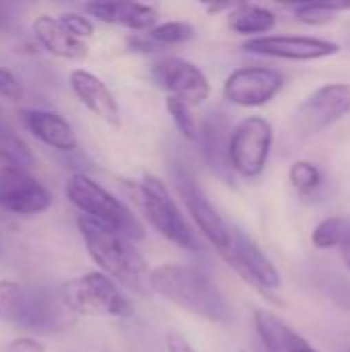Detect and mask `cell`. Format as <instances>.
I'll return each mask as SVG.
<instances>
[{
    "mask_svg": "<svg viewBox=\"0 0 350 352\" xmlns=\"http://www.w3.org/2000/svg\"><path fill=\"white\" fill-rule=\"evenodd\" d=\"M149 291L212 324L233 322V309L212 278L190 264H159L149 272Z\"/></svg>",
    "mask_w": 350,
    "mask_h": 352,
    "instance_id": "1",
    "label": "cell"
},
{
    "mask_svg": "<svg viewBox=\"0 0 350 352\" xmlns=\"http://www.w3.org/2000/svg\"><path fill=\"white\" fill-rule=\"evenodd\" d=\"M78 233L87 254L99 266V272L138 295L149 293V264L136 243L107 227H101L78 214Z\"/></svg>",
    "mask_w": 350,
    "mask_h": 352,
    "instance_id": "2",
    "label": "cell"
},
{
    "mask_svg": "<svg viewBox=\"0 0 350 352\" xmlns=\"http://www.w3.org/2000/svg\"><path fill=\"white\" fill-rule=\"evenodd\" d=\"M66 198L80 212V217L107 227L134 243L144 239L140 219L107 188L85 173H74L66 182Z\"/></svg>",
    "mask_w": 350,
    "mask_h": 352,
    "instance_id": "3",
    "label": "cell"
},
{
    "mask_svg": "<svg viewBox=\"0 0 350 352\" xmlns=\"http://www.w3.org/2000/svg\"><path fill=\"white\" fill-rule=\"evenodd\" d=\"M138 210L146 219V223L169 243L179 250L196 252L198 243L194 233L190 231L182 208L177 206L175 198L171 196L165 182L157 175L146 173L136 186L132 194Z\"/></svg>",
    "mask_w": 350,
    "mask_h": 352,
    "instance_id": "4",
    "label": "cell"
},
{
    "mask_svg": "<svg viewBox=\"0 0 350 352\" xmlns=\"http://www.w3.org/2000/svg\"><path fill=\"white\" fill-rule=\"evenodd\" d=\"M58 295L72 316L118 320L132 316V303L122 295L120 287L101 272H87L66 280Z\"/></svg>",
    "mask_w": 350,
    "mask_h": 352,
    "instance_id": "5",
    "label": "cell"
},
{
    "mask_svg": "<svg viewBox=\"0 0 350 352\" xmlns=\"http://www.w3.org/2000/svg\"><path fill=\"white\" fill-rule=\"evenodd\" d=\"M274 142L272 126L262 116L243 118L227 138V157L233 173L254 179L266 169Z\"/></svg>",
    "mask_w": 350,
    "mask_h": 352,
    "instance_id": "6",
    "label": "cell"
},
{
    "mask_svg": "<svg viewBox=\"0 0 350 352\" xmlns=\"http://www.w3.org/2000/svg\"><path fill=\"white\" fill-rule=\"evenodd\" d=\"M50 206L52 194L47 188L0 148V208L19 217H35Z\"/></svg>",
    "mask_w": 350,
    "mask_h": 352,
    "instance_id": "7",
    "label": "cell"
},
{
    "mask_svg": "<svg viewBox=\"0 0 350 352\" xmlns=\"http://www.w3.org/2000/svg\"><path fill=\"white\" fill-rule=\"evenodd\" d=\"M350 113V82H328L309 93L293 113V130L311 138Z\"/></svg>",
    "mask_w": 350,
    "mask_h": 352,
    "instance_id": "8",
    "label": "cell"
},
{
    "mask_svg": "<svg viewBox=\"0 0 350 352\" xmlns=\"http://www.w3.org/2000/svg\"><path fill=\"white\" fill-rule=\"evenodd\" d=\"M221 258L243 283L262 293L266 299L274 301L272 291L283 283L281 272L252 237L239 229H233L231 243L225 252H221Z\"/></svg>",
    "mask_w": 350,
    "mask_h": 352,
    "instance_id": "9",
    "label": "cell"
},
{
    "mask_svg": "<svg viewBox=\"0 0 350 352\" xmlns=\"http://www.w3.org/2000/svg\"><path fill=\"white\" fill-rule=\"evenodd\" d=\"M173 179H175V188L179 192V198L186 204L188 214L192 217V221L200 229L202 237L219 254L225 252L229 248V243H231L233 229L225 223V219L219 214V210L212 206V202L206 198L202 188L196 184V177L188 169L175 167L173 169Z\"/></svg>",
    "mask_w": 350,
    "mask_h": 352,
    "instance_id": "10",
    "label": "cell"
},
{
    "mask_svg": "<svg viewBox=\"0 0 350 352\" xmlns=\"http://www.w3.org/2000/svg\"><path fill=\"white\" fill-rule=\"evenodd\" d=\"M153 80L169 95L177 97L190 107H200L210 97V80L204 70L179 56H167L153 64Z\"/></svg>",
    "mask_w": 350,
    "mask_h": 352,
    "instance_id": "11",
    "label": "cell"
},
{
    "mask_svg": "<svg viewBox=\"0 0 350 352\" xmlns=\"http://www.w3.org/2000/svg\"><path fill=\"white\" fill-rule=\"evenodd\" d=\"M285 76L268 66L235 68L223 82V97L237 107H262L283 89Z\"/></svg>",
    "mask_w": 350,
    "mask_h": 352,
    "instance_id": "12",
    "label": "cell"
},
{
    "mask_svg": "<svg viewBox=\"0 0 350 352\" xmlns=\"http://www.w3.org/2000/svg\"><path fill=\"white\" fill-rule=\"evenodd\" d=\"M243 52L276 58V60H293V62H311L340 54V45L330 39L309 37V35H262L243 41Z\"/></svg>",
    "mask_w": 350,
    "mask_h": 352,
    "instance_id": "13",
    "label": "cell"
},
{
    "mask_svg": "<svg viewBox=\"0 0 350 352\" xmlns=\"http://www.w3.org/2000/svg\"><path fill=\"white\" fill-rule=\"evenodd\" d=\"M68 85L74 97L85 105L95 118L105 122L111 128H120V105L111 89L91 70L74 68L68 74Z\"/></svg>",
    "mask_w": 350,
    "mask_h": 352,
    "instance_id": "14",
    "label": "cell"
},
{
    "mask_svg": "<svg viewBox=\"0 0 350 352\" xmlns=\"http://www.w3.org/2000/svg\"><path fill=\"white\" fill-rule=\"evenodd\" d=\"M72 314L64 307L62 299L58 293L50 289H27V299H25V309L23 318L19 322V328H27L31 332H60L70 324Z\"/></svg>",
    "mask_w": 350,
    "mask_h": 352,
    "instance_id": "15",
    "label": "cell"
},
{
    "mask_svg": "<svg viewBox=\"0 0 350 352\" xmlns=\"http://www.w3.org/2000/svg\"><path fill=\"white\" fill-rule=\"evenodd\" d=\"M19 120L23 128L47 148H54L58 153H72L78 148V138L74 128L68 124L66 118H62L56 111L23 109L19 113Z\"/></svg>",
    "mask_w": 350,
    "mask_h": 352,
    "instance_id": "16",
    "label": "cell"
},
{
    "mask_svg": "<svg viewBox=\"0 0 350 352\" xmlns=\"http://www.w3.org/2000/svg\"><path fill=\"white\" fill-rule=\"evenodd\" d=\"M83 10L99 23L124 27L132 33H146L157 25V10L142 2H87Z\"/></svg>",
    "mask_w": 350,
    "mask_h": 352,
    "instance_id": "17",
    "label": "cell"
},
{
    "mask_svg": "<svg viewBox=\"0 0 350 352\" xmlns=\"http://www.w3.org/2000/svg\"><path fill=\"white\" fill-rule=\"evenodd\" d=\"M33 37L37 39V43L52 56L62 58V60H83L89 54V47L85 41L76 39L74 35H70L62 23L52 16V14H37L33 25Z\"/></svg>",
    "mask_w": 350,
    "mask_h": 352,
    "instance_id": "18",
    "label": "cell"
},
{
    "mask_svg": "<svg viewBox=\"0 0 350 352\" xmlns=\"http://www.w3.org/2000/svg\"><path fill=\"white\" fill-rule=\"evenodd\" d=\"M276 25V14L260 4H248V2H237L229 12H227V27L245 37H262L264 33L272 31Z\"/></svg>",
    "mask_w": 350,
    "mask_h": 352,
    "instance_id": "19",
    "label": "cell"
},
{
    "mask_svg": "<svg viewBox=\"0 0 350 352\" xmlns=\"http://www.w3.org/2000/svg\"><path fill=\"white\" fill-rule=\"evenodd\" d=\"M198 142L202 144L204 157L210 163V167L225 177L227 182H231V167H229V157H227V140L223 138L219 126L215 124H202L200 126V138Z\"/></svg>",
    "mask_w": 350,
    "mask_h": 352,
    "instance_id": "20",
    "label": "cell"
},
{
    "mask_svg": "<svg viewBox=\"0 0 350 352\" xmlns=\"http://www.w3.org/2000/svg\"><path fill=\"white\" fill-rule=\"evenodd\" d=\"M27 289L14 280H0V322L19 326L25 309Z\"/></svg>",
    "mask_w": 350,
    "mask_h": 352,
    "instance_id": "21",
    "label": "cell"
},
{
    "mask_svg": "<svg viewBox=\"0 0 350 352\" xmlns=\"http://www.w3.org/2000/svg\"><path fill=\"white\" fill-rule=\"evenodd\" d=\"M350 239V219L330 217L316 225L311 233V243L320 250H332Z\"/></svg>",
    "mask_w": 350,
    "mask_h": 352,
    "instance_id": "22",
    "label": "cell"
},
{
    "mask_svg": "<svg viewBox=\"0 0 350 352\" xmlns=\"http://www.w3.org/2000/svg\"><path fill=\"white\" fill-rule=\"evenodd\" d=\"M350 10V2L336 0V2H303L295 4L293 12L295 19L305 23V25H326L330 23L336 14Z\"/></svg>",
    "mask_w": 350,
    "mask_h": 352,
    "instance_id": "23",
    "label": "cell"
},
{
    "mask_svg": "<svg viewBox=\"0 0 350 352\" xmlns=\"http://www.w3.org/2000/svg\"><path fill=\"white\" fill-rule=\"evenodd\" d=\"M165 107H167V111H169V116H171L175 128L179 130V134H182L186 140H190V142H198V138H200V126H202V124H200L198 118L194 116V107H190V105L184 103L182 99L169 97V95H167V99H165Z\"/></svg>",
    "mask_w": 350,
    "mask_h": 352,
    "instance_id": "24",
    "label": "cell"
},
{
    "mask_svg": "<svg viewBox=\"0 0 350 352\" xmlns=\"http://www.w3.org/2000/svg\"><path fill=\"white\" fill-rule=\"evenodd\" d=\"M196 29L188 21H165L157 23L153 29L146 31V37L155 45H177L184 41H190L194 37Z\"/></svg>",
    "mask_w": 350,
    "mask_h": 352,
    "instance_id": "25",
    "label": "cell"
},
{
    "mask_svg": "<svg viewBox=\"0 0 350 352\" xmlns=\"http://www.w3.org/2000/svg\"><path fill=\"white\" fill-rule=\"evenodd\" d=\"M289 182L301 196H311L324 182L322 171L311 161H295L289 169Z\"/></svg>",
    "mask_w": 350,
    "mask_h": 352,
    "instance_id": "26",
    "label": "cell"
},
{
    "mask_svg": "<svg viewBox=\"0 0 350 352\" xmlns=\"http://www.w3.org/2000/svg\"><path fill=\"white\" fill-rule=\"evenodd\" d=\"M56 19L62 23V27L70 35H74L80 41H85V39H89V37L95 35V25L85 14H78V12H60V14H56Z\"/></svg>",
    "mask_w": 350,
    "mask_h": 352,
    "instance_id": "27",
    "label": "cell"
},
{
    "mask_svg": "<svg viewBox=\"0 0 350 352\" xmlns=\"http://www.w3.org/2000/svg\"><path fill=\"white\" fill-rule=\"evenodd\" d=\"M23 95H25V91H23L21 80L8 68L0 66V97L6 99V101L17 103V101L23 99Z\"/></svg>",
    "mask_w": 350,
    "mask_h": 352,
    "instance_id": "28",
    "label": "cell"
},
{
    "mask_svg": "<svg viewBox=\"0 0 350 352\" xmlns=\"http://www.w3.org/2000/svg\"><path fill=\"white\" fill-rule=\"evenodd\" d=\"M2 352H47L45 351V344L33 336H19V338H12Z\"/></svg>",
    "mask_w": 350,
    "mask_h": 352,
    "instance_id": "29",
    "label": "cell"
},
{
    "mask_svg": "<svg viewBox=\"0 0 350 352\" xmlns=\"http://www.w3.org/2000/svg\"><path fill=\"white\" fill-rule=\"evenodd\" d=\"M126 45H128V50L140 52V54H151V52L157 50V45L146 37V33H128Z\"/></svg>",
    "mask_w": 350,
    "mask_h": 352,
    "instance_id": "30",
    "label": "cell"
},
{
    "mask_svg": "<svg viewBox=\"0 0 350 352\" xmlns=\"http://www.w3.org/2000/svg\"><path fill=\"white\" fill-rule=\"evenodd\" d=\"M330 295L342 309L350 311V283H344V278H340V283H336V287L330 291Z\"/></svg>",
    "mask_w": 350,
    "mask_h": 352,
    "instance_id": "31",
    "label": "cell"
},
{
    "mask_svg": "<svg viewBox=\"0 0 350 352\" xmlns=\"http://www.w3.org/2000/svg\"><path fill=\"white\" fill-rule=\"evenodd\" d=\"M165 342H167V352H196L192 349V344L177 332H169Z\"/></svg>",
    "mask_w": 350,
    "mask_h": 352,
    "instance_id": "32",
    "label": "cell"
},
{
    "mask_svg": "<svg viewBox=\"0 0 350 352\" xmlns=\"http://www.w3.org/2000/svg\"><path fill=\"white\" fill-rule=\"evenodd\" d=\"M287 352H320L316 346H311L301 334L293 332L291 340H289V346H287Z\"/></svg>",
    "mask_w": 350,
    "mask_h": 352,
    "instance_id": "33",
    "label": "cell"
},
{
    "mask_svg": "<svg viewBox=\"0 0 350 352\" xmlns=\"http://www.w3.org/2000/svg\"><path fill=\"white\" fill-rule=\"evenodd\" d=\"M235 4H237V2H210V4H206L204 8H206L208 14H219V12H229Z\"/></svg>",
    "mask_w": 350,
    "mask_h": 352,
    "instance_id": "34",
    "label": "cell"
},
{
    "mask_svg": "<svg viewBox=\"0 0 350 352\" xmlns=\"http://www.w3.org/2000/svg\"><path fill=\"white\" fill-rule=\"evenodd\" d=\"M340 254H342V262H344V266L350 270V239H347V241L340 245Z\"/></svg>",
    "mask_w": 350,
    "mask_h": 352,
    "instance_id": "35",
    "label": "cell"
},
{
    "mask_svg": "<svg viewBox=\"0 0 350 352\" xmlns=\"http://www.w3.org/2000/svg\"><path fill=\"white\" fill-rule=\"evenodd\" d=\"M349 352H350V351H349Z\"/></svg>",
    "mask_w": 350,
    "mask_h": 352,
    "instance_id": "36",
    "label": "cell"
}]
</instances>
